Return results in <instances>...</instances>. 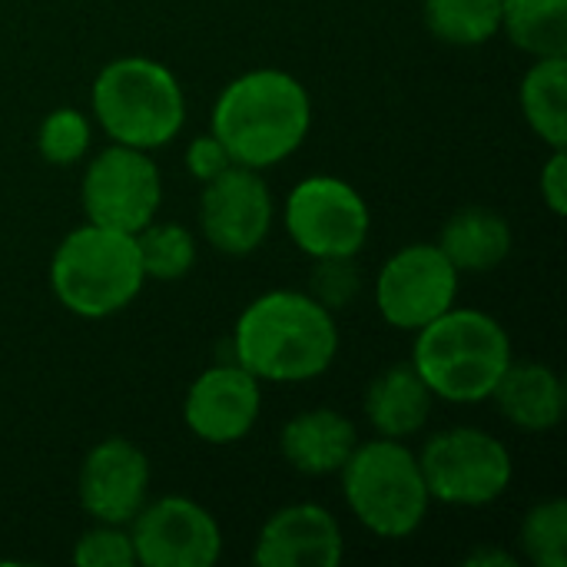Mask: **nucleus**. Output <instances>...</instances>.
I'll return each instance as SVG.
<instances>
[{"label":"nucleus","instance_id":"nucleus-1","mask_svg":"<svg viewBox=\"0 0 567 567\" xmlns=\"http://www.w3.org/2000/svg\"><path fill=\"white\" fill-rule=\"evenodd\" d=\"M336 355V312L299 289L256 296L233 326V359L259 382H312L332 369Z\"/></svg>","mask_w":567,"mask_h":567},{"label":"nucleus","instance_id":"nucleus-2","mask_svg":"<svg viewBox=\"0 0 567 567\" xmlns=\"http://www.w3.org/2000/svg\"><path fill=\"white\" fill-rule=\"evenodd\" d=\"M312 130V100L299 76L259 66L229 80L209 113V133L233 163L272 169L302 150Z\"/></svg>","mask_w":567,"mask_h":567},{"label":"nucleus","instance_id":"nucleus-3","mask_svg":"<svg viewBox=\"0 0 567 567\" xmlns=\"http://www.w3.org/2000/svg\"><path fill=\"white\" fill-rule=\"evenodd\" d=\"M412 365L435 399L452 405L488 402L508 362L515 359L505 326L472 306H452L412 332Z\"/></svg>","mask_w":567,"mask_h":567},{"label":"nucleus","instance_id":"nucleus-4","mask_svg":"<svg viewBox=\"0 0 567 567\" xmlns=\"http://www.w3.org/2000/svg\"><path fill=\"white\" fill-rule=\"evenodd\" d=\"M90 113L110 143L163 150L186 126V93L176 73L153 56H116L90 86Z\"/></svg>","mask_w":567,"mask_h":567},{"label":"nucleus","instance_id":"nucleus-5","mask_svg":"<svg viewBox=\"0 0 567 567\" xmlns=\"http://www.w3.org/2000/svg\"><path fill=\"white\" fill-rule=\"evenodd\" d=\"M50 292L76 319H110L146 286L136 236L96 223L70 229L50 256Z\"/></svg>","mask_w":567,"mask_h":567},{"label":"nucleus","instance_id":"nucleus-6","mask_svg":"<svg viewBox=\"0 0 567 567\" xmlns=\"http://www.w3.org/2000/svg\"><path fill=\"white\" fill-rule=\"evenodd\" d=\"M339 478L355 522L382 542L412 538L429 518L432 498L409 442L382 435L359 442Z\"/></svg>","mask_w":567,"mask_h":567},{"label":"nucleus","instance_id":"nucleus-7","mask_svg":"<svg viewBox=\"0 0 567 567\" xmlns=\"http://www.w3.org/2000/svg\"><path fill=\"white\" fill-rule=\"evenodd\" d=\"M419 468L429 498L452 508L495 505L515 482L508 445L475 425L435 432L419 452Z\"/></svg>","mask_w":567,"mask_h":567},{"label":"nucleus","instance_id":"nucleus-8","mask_svg":"<svg viewBox=\"0 0 567 567\" xmlns=\"http://www.w3.org/2000/svg\"><path fill=\"white\" fill-rule=\"evenodd\" d=\"M282 226L292 246L312 262L359 256L372 233V209L352 183L316 173L289 189Z\"/></svg>","mask_w":567,"mask_h":567},{"label":"nucleus","instance_id":"nucleus-9","mask_svg":"<svg viewBox=\"0 0 567 567\" xmlns=\"http://www.w3.org/2000/svg\"><path fill=\"white\" fill-rule=\"evenodd\" d=\"M80 203L86 223L136 236L159 216L163 176L146 150L110 143L86 163Z\"/></svg>","mask_w":567,"mask_h":567},{"label":"nucleus","instance_id":"nucleus-10","mask_svg":"<svg viewBox=\"0 0 567 567\" xmlns=\"http://www.w3.org/2000/svg\"><path fill=\"white\" fill-rule=\"evenodd\" d=\"M462 272L439 243H412L395 249L375 276V309L385 326L419 332L458 302Z\"/></svg>","mask_w":567,"mask_h":567},{"label":"nucleus","instance_id":"nucleus-11","mask_svg":"<svg viewBox=\"0 0 567 567\" xmlns=\"http://www.w3.org/2000/svg\"><path fill=\"white\" fill-rule=\"evenodd\" d=\"M196 213L203 239L216 252L243 259L269 239L276 203L259 169L233 163L219 176L203 183Z\"/></svg>","mask_w":567,"mask_h":567},{"label":"nucleus","instance_id":"nucleus-12","mask_svg":"<svg viewBox=\"0 0 567 567\" xmlns=\"http://www.w3.org/2000/svg\"><path fill=\"white\" fill-rule=\"evenodd\" d=\"M126 528L143 567H213L223 558L216 515L186 495L146 502Z\"/></svg>","mask_w":567,"mask_h":567},{"label":"nucleus","instance_id":"nucleus-13","mask_svg":"<svg viewBox=\"0 0 567 567\" xmlns=\"http://www.w3.org/2000/svg\"><path fill=\"white\" fill-rule=\"evenodd\" d=\"M262 415V382L236 359L199 372L183 399L186 432L213 449L239 445Z\"/></svg>","mask_w":567,"mask_h":567},{"label":"nucleus","instance_id":"nucleus-14","mask_svg":"<svg viewBox=\"0 0 567 567\" xmlns=\"http://www.w3.org/2000/svg\"><path fill=\"white\" fill-rule=\"evenodd\" d=\"M76 498L90 522L130 525L140 508L150 502V458L146 452L123 439L110 435L96 442L76 475Z\"/></svg>","mask_w":567,"mask_h":567},{"label":"nucleus","instance_id":"nucleus-15","mask_svg":"<svg viewBox=\"0 0 567 567\" xmlns=\"http://www.w3.org/2000/svg\"><path fill=\"white\" fill-rule=\"evenodd\" d=\"M252 561L259 567H339L346 561V535L329 508L296 502L262 522Z\"/></svg>","mask_w":567,"mask_h":567},{"label":"nucleus","instance_id":"nucleus-16","mask_svg":"<svg viewBox=\"0 0 567 567\" xmlns=\"http://www.w3.org/2000/svg\"><path fill=\"white\" fill-rule=\"evenodd\" d=\"M355 422L339 409H306L292 415L279 432V452L286 465L306 478L339 475L359 445Z\"/></svg>","mask_w":567,"mask_h":567},{"label":"nucleus","instance_id":"nucleus-17","mask_svg":"<svg viewBox=\"0 0 567 567\" xmlns=\"http://www.w3.org/2000/svg\"><path fill=\"white\" fill-rule=\"evenodd\" d=\"M488 399L498 405V412L508 425L532 432V435L558 429L567 409L565 382L545 362L512 359Z\"/></svg>","mask_w":567,"mask_h":567},{"label":"nucleus","instance_id":"nucleus-18","mask_svg":"<svg viewBox=\"0 0 567 567\" xmlns=\"http://www.w3.org/2000/svg\"><path fill=\"white\" fill-rule=\"evenodd\" d=\"M435 409L432 389L422 382L412 362H399L375 375L365 389V419L375 435L409 442L419 435Z\"/></svg>","mask_w":567,"mask_h":567},{"label":"nucleus","instance_id":"nucleus-19","mask_svg":"<svg viewBox=\"0 0 567 567\" xmlns=\"http://www.w3.org/2000/svg\"><path fill=\"white\" fill-rule=\"evenodd\" d=\"M512 223L492 206H465L452 213L439 236V249L458 272H492L512 256Z\"/></svg>","mask_w":567,"mask_h":567},{"label":"nucleus","instance_id":"nucleus-20","mask_svg":"<svg viewBox=\"0 0 567 567\" xmlns=\"http://www.w3.org/2000/svg\"><path fill=\"white\" fill-rule=\"evenodd\" d=\"M522 116L548 146H567V56H535L518 90Z\"/></svg>","mask_w":567,"mask_h":567},{"label":"nucleus","instance_id":"nucleus-21","mask_svg":"<svg viewBox=\"0 0 567 567\" xmlns=\"http://www.w3.org/2000/svg\"><path fill=\"white\" fill-rule=\"evenodd\" d=\"M502 33L528 56H567V0H502Z\"/></svg>","mask_w":567,"mask_h":567},{"label":"nucleus","instance_id":"nucleus-22","mask_svg":"<svg viewBox=\"0 0 567 567\" xmlns=\"http://www.w3.org/2000/svg\"><path fill=\"white\" fill-rule=\"evenodd\" d=\"M425 30L449 47H482L502 33V0H425Z\"/></svg>","mask_w":567,"mask_h":567},{"label":"nucleus","instance_id":"nucleus-23","mask_svg":"<svg viewBox=\"0 0 567 567\" xmlns=\"http://www.w3.org/2000/svg\"><path fill=\"white\" fill-rule=\"evenodd\" d=\"M136 252L146 282H179L196 266V233L173 219H153L136 233Z\"/></svg>","mask_w":567,"mask_h":567},{"label":"nucleus","instance_id":"nucleus-24","mask_svg":"<svg viewBox=\"0 0 567 567\" xmlns=\"http://www.w3.org/2000/svg\"><path fill=\"white\" fill-rule=\"evenodd\" d=\"M522 551L535 567H567V502L545 498L522 518Z\"/></svg>","mask_w":567,"mask_h":567},{"label":"nucleus","instance_id":"nucleus-25","mask_svg":"<svg viewBox=\"0 0 567 567\" xmlns=\"http://www.w3.org/2000/svg\"><path fill=\"white\" fill-rule=\"evenodd\" d=\"M90 143H93V123L76 106H56L37 126V153L50 166L80 163L90 153Z\"/></svg>","mask_w":567,"mask_h":567},{"label":"nucleus","instance_id":"nucleus-26","mask_svg":"<svg viewBox=\"0 0 567 567\" xmlns=\"http://www.w3.org/2000/svg\"><path fill=\"white\" fill-rule=\"evenodd\" d=\"M73 565L76 567H133V538L126 525H103L93 522L76 545H73Z\"/></svg>","mask_w":567,"mask_h":567},{"label":"nucleus","instance_id":"nucleus-27","mask_svg":"<svg viewBox=\"0 0 567 567\" xmlns=\"http://www.w3.org/2000/svg\"><path fill=\"white\" fill-rule=\"evenodd\" d=\"M362 292V269L355 256H339V259H316L312 272V299L322 302L329 312L346 309L355 296Z\"/></svg>","mask_w":567,"mask_h":567},{"label":"nucleus","instance_id":"nucleus-28","mask_svg":"<svg viewBox=\"0 0 567 567\" xmlns=\"http://www.w3.org/2000/svg\"><path fill=\"white\" fill-rule=\"evenodd\" d=\"M183 163H186V173L196 179V183H209L213 176H219L226 166H233L229 153L223 150V143L213 136V133H203L196 140H189L186 153H183Z\"/></svg>","mask_w":567,"mask_h":567},{"label":"nucleus","instance_id":"nucleus-29","mask_svg":"<svg viewBox=\"0 0 567 567\" xmlns=\"http://www.w3.org/2000/svg\"><path fill=\"white\" fill-rule=\"evenodd\" d=\"M538 189H542V203L551 209V216H565L567 213V153H565V146L551 150L548 163L542 166Z\"/></svg>","mask_w":567,"mask_h":567},{"label":"nucleus","instance_id":"nucleus-30","mask_svg":"<svg viewBox=\"0 0 567 567\" xmlns=\"http://www.w3.org/2000/svg\"><path fill=\"white\" fill-rule=\"evenodd\" d=\"M468 567H515V558L508 551H498V548H475L468 558Z\"/></svg>","mask_w":567,"mask_h":567}]
</instances>
